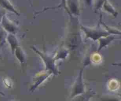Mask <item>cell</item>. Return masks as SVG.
I'll use <instances>...</instances> for the list:
<instances>
[{"instance_id": "12", "label": "cell", "mask_w": 121, "mask_h": 101, "mask_svg": "<svg viewBox=\"0 0 121 101\" xmlns=\"http://www.w3.org/2000/svg\"><path fill=\"white\" fill-rule=\"evenodd\" d=\"M104 8L105 10L108 11V13H111L115 17L117 16L118 15V12L115 9L113 6L111 5V4L109 2L108 0H105L104 2Z\"/></svg>"}, {"instance_id": "11", "label": "cell", "mask_w": 121, "mask_h": 101, "mask_svg": "<svg viewBox=\"0 0 121 101\" xmlns=\"http://www.w3.org/2000/svg\"><path fill=\"white\" fill-rule=\"evenodd\" d=\"M0 5H1L2 7L5 8V9L10 11L13 12V13H14L17 15H20L19 13L15 10V9L14 8L13 5L9 0H0Z\"/></svg>"}, {"instance_id": "14", "label": "cell", "mask_w": 121, "mask_h": 101, "mask_svg": "<svg viewBox=\"0 0 121 101\" xmlns=\"http://www.w3.org/2000/svg\"><path fill=\"white\" fill-rule=\"evenodd\" d=\"M7 34L4 31L3 28L0 26V43L2 44H4L5 42V39L7 37Z\"/></svg>"}, {"instance_id": "1", "label": "cell", "mask_w": 121, "mask_h": 101, "mask_svg": "<svg viewBox=\"0 0 121 101\" xmlns=\"http://www.w3.org/2000/svg\"><path fill=\"white\" fill-rule=\"evenodd\" d=\"M82 29L83 30L86 34V37L87 38L92 39L94 41L98 40L100 38L103 37H106L110 35L109 33L106 30V29H102L100 27L99 24L98 27L95 28H91V27H85V26H81Z\"/></svg>"}, {"instance_id": "6", "label": "cell", "mask_w": 121, "mask_h": 101, "mask_svg": "<svg viewBox=\"0 0 121 101\" xmlns=\"http://www.w3.org/2000/svg\"><path fill=\"white\" fill-rule=\"evenodd\" d=\"M79 5L78 0H66V10L68 12L70 16H72V14L76 15H79Z\"/></svg>"}, {"instance_id": "7", "label": "cell", "mask_w": 121, "mask_h": 101, "mask_svg": "<svg viewBox=\"0 0 121 101\" xmlns=\"http://www.w3.org/2000/svg\"><path fill=\"white\" fill-rule=\"evenodd\" d=\"M94 94L95 93L92 91H89L73 97L70 101H89Z\"/></svg>"}, {"instance_id": "9", "label": "cell", "mask_w": 121, "mask_h": 101, "mask_svg": "<svg viewBox=\"0 0 121 101\" xmlns=\"http://www.w3.org/2000/svg\"><path fill=\"white\" fill-rule=\"evenodd\" d=\"M6 39H7V41H8L9 46H10L12 53L14 54L15 48L19 46L17 39L16 37L15 36L14 34H11V33H9L8 34H7Z\"/></svg>"}, {"instance_id": "8", "label": "cell", "mask_w": 121, "mask_h": 101, "mask_svg": "<svg viewBox=\"0 0 121 101\" xmlns=\"http://www.w3.org/2000/svg\"><path fill=\"white\" fill-rule=\"evenodd\" d=\"M116 38L114 35H109L106 37H103L100 38L98 40L99 43V46L98 48V52H99L100 50L102 49L104 47H106V46L109 44L110 43L112 42L113 40H115Z\"/></svg>"}, {"instance_id": "10", "label": "cell", "mask_w": 121, "mask_h": 101, "mask_svg": "<svg viewBox=\"0 0 121 101\" xmlns=\"http://www.w3.org/2000/svg\"><path fill=\"white\" fill-rule=\"evenodd\" d=\"M14 54L19 60L21 66H23L24 64L25 63V61H26V56H25V53H24L23 50L20 46H18L15 48Z\"/></svg>"}, {"instance_id": "4", "label": "cell", "mask_w": 121, "mask_h": 101, "mask_svg": "<svg viewBox=\"0 0 121 101\" xmlns=\"http://www.w3.org/2000/svg\"><path fill=\"white\" fill-rule=\"evenodd\" d=\"M52 74H53L52 72L46 70L45 72H43L41 73H39V74L35 76V78L34 79V83H33V85H32L30 89V92H33V91H35Z\"/></svg>"}, {"instance_id": "15", "label": "cell", "mask_w": 121, "mask_h": 101, "mask_svg": "<svg viewBox=\"0 0 121 101\" xmlns=\"http://www.w3.org/2000/svg\"><path fill=\"white\" fill-rule=\"evenodd\" d=\"M102 101H120L119 98L115 96H105L101 98Z\"/></svg>"}, {"instance_id": "13", "label": "cell", "mask_w": 121, "mask_h": 101, "mask_svg": "<svg viewBox=\"0 0 121 101\" xmlns=\"http://www.w3.org/2000/svg\"><path fill=\"white\" fill-rule=\"evenodd\" d=\"M67 54H68V51L65 49L60 50L59 52L57 53L55 57H54V58L56 60H59V59H65L67 57Z\"/></svg>"}, {"instance_id": "17", "label": "cell", "mask_w": 121, "mask_h": 101, "mask_svg": "<svg viewBox=\"0 0 121 101\" xmlns=\"http://www.w3.org/2000/svg\"><path fill=\"white\" fill-rule=\"evenodd\" d=\"M2 45H3V44H1V43H0V47H1V46H2Z\"/></svg>"}, {"instance_id": "5", "label": "cell", "mask_w": 121, "mask_h": 101, "mask_svg": "<svg viewBox=\"0 0 121 101\" xmlns=\"http://www.w3.org/2000/svg\"><path fill=\"white\" fill-rule=\"evenodd\" d=\"M2 26L5 30L13 34H15L18 30L17 26L13 21L9 20L6 15H4L2 17Z\"/></svg>"}, {"instance_id": "16", "label": "cell", "mask_w": 121, "mask_h": 101, "mask_svg": "<svg viewBox=\"0 0 121 101\" xmlns=\"http://www.w3.org/2000/svg\"><path fill=\"white\" fill-rule=\"evenodd\" d=\"M86 2V3L89 5H91V4L92 2V0H85Z\"/></svg>"}, {"instance_id": "18", "label": "cell", "mask_w": 121, "mask_h": 101, "mask_svg": "<svg viewBox=\"0 0 121 101\" xmlns=\"http://www.w3.org/2000/svg\"></svg>"}, {"instance_id": "2", "label": "cell", "mask_w": 121, "mask_h": 101, "mask_svg": "<svg viewBox=\"0 0 121 101\" xmlns=\"http://www.w3.org/2000/svg\"><path fill=\"white\" fill-rule=\"evenodd\" d=\"M31 48L40 56V57L43 59L45 65H46V70L50 71L52 72L53 74L58 75L59 72L58 70L57 69L56 66L55 61L56 60L54 59V57L50 56L48 54L44 53L43 52H40L39 50L37 49L35 47L32 46Z\"/></svg>"}, {"instance_id": "3", "label": "cell", "mask_w": 121, "mask_h": 101, "mask_svg": "<svg viewBox=\"0 0 121 101\" xmlns=\"http://www.w3.org/2000/svg\"><path fill=\"white\" fill-rule=\"evenodd\" d=\"M85 92V86L84 85L83 80V69L80 70L78 76L73 85L72 88V92H71L70 98L82 94Z\"/></svg>"}]
</instances>
